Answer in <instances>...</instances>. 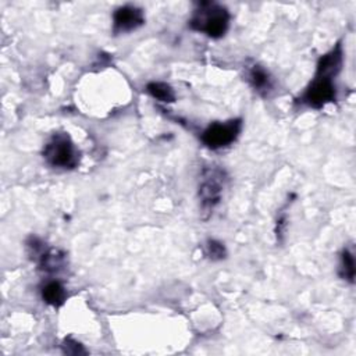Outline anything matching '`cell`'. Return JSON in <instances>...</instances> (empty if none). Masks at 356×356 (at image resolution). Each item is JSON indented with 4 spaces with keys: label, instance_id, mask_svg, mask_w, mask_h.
Returning a JSON list of instances; mask_svg holds the SVG:
<instances>
[{
    "label": "cell",
    "instance_id": "cell-1",
    "mask_svg": "<svg viewBox=\"0 0 356 356\" xmlns=\"http://www.w3.org/2000/svg\"><path fill=\"white\" fill-rule=\"evenodd\" d=\"M189 27L194 31L206 34L209 38L219 40L226 35L230 27V13L224 6L217 3H198L194 16L189 20Z\"/></svg>",
    "mask_w": 356,
    "mask_h": 356
},
{
    "label": "cell",
    "instance_id": "cell-2",
    "mask_svg": "<svg viewBox=\"0 0 356 356\" xmlns=\"http://www.w3.org/2000/svg\"><path fill=\"white\" fill-rule=\"evenodd\" d=\"M44 159L56 169H74L80 163V151L66 133L53 134L44 148Z\"/></svg>",
    "mask_w": 356,
    "mask_h": 356
},
{
    "label": "cell",
    "instance_id": "cell-3",
    "mask_svg": "<svg viewBox=\"0 0 356 356\" xmlns=\"http://www.w3.org/2000/svg\"><path fill=\"white\" fill-rule=\"evenodd\" d=\"M242 128V120L235 119L226 123H213L202 134V142L213 151L226 148L235 142Z\"/></svg>",
    "mask_w": 356,
    "mask_h": 356
},
{
    "label": "cell",
    "instance_id": "cell-4",
    "mask_svg": "<svg viewBox=\"0 0 356 356\" xmlns=\"http://www.w3.org/2000/svg\"><path fill=\"white\" fill-rule=\"evenodd\" d=\"M337 99V88L331 78L317 77L314 76L310 85L306 88L303 95L298 99L300 105L307 106L310 109H323L328 103L335 102Z\"/></svg>",
    "mask_w": 356,
    "mask_h": 356
},
{
    "label": "cell",
    "instance_id": "cell-5",
    "mask_svg": "<svg viewBox=\"0 0 356 356\" xmlns=\"http://www.w3.org/2000/svg\"><path fill=\"white\" fill-rule=\"evenodd\" d=\"M226 174L219 169H209L203 174V180L199 185V198L203 210H213L219 205L224 188Z\"/></svg>",
    "mask_w": 356,
    "mask_h": 356
},
{
    "label": "cell",
    "instance_id": "cell-6",
    "mask_svg": "<svg viewBox=\"0 0 356 356\" xmlns=\"http://www.w3.org/2000/svg\"><path fill=\"white\" fill-rule=\"evenodd\" d=\"M145 24L144 10L137 6H123L119 8L113 15V33L116 35L128 34Z\"/></svg>",
    "mask_w": 356,
    "mask_h": 356
},
{
    "label": "cell",
    "instance_id": "cell-7",
    "mask_svg": "<svg viewBox=\"0 0 356 356\" xmlns=\"http://www.w3.org/2000/svg\"><path fill=\"white\" fill-rule=\"evenodd\" d=\"M342 62H344L342 45L337 44L328 53H325L319 59L316 76L334 80V77H337L342 69Z\"/></svg>",
    "mask_w": 356,
    "mask_h": 356
},
{
    "label": "cell",
    "instance_id": "cell-8",
    "mask_svg": "<svg viewBox=\"0 0 356 356\" xmlns=\"http://www.w3.org/2000/svg\"><path fill=\"white\" fill-rule=\"evenodd\" d=\"M248 81L260 95L266 96L273 90V80L266 69L259 65H255L248 71Z\"/></svg>",
    "mask_w": 356,
    "mask_h": 356
},
{
    "label": "cell",
    "instance_id": "cell-9",
    "mask_svg": "<svg viewBox=\"0 0 356 356\" xmlns=\"http://www.w3.org/2000/svg\"><path fill=\"white\" fill-rule=\"evenodd\" d=\"M42 299L53 307H60L67 299L66 288L60 281H56V280L48 281L42 287Z\"/></svg>",
    "mask_w": 356,
    "mask_h": 356
},
{
    "label": "cell",
    "instance_id": "cell-10",
    "mask_svg": "<svg viewBox=\"0 0 356 356\" xmlns=\"http://www.w3.org/2000/svg\"><path fill=\"white\" fill-rule=\"evenodd\" d=\"M37 263L46 273H58L66 266V255L58 249H46Z\"/></svg>",
    "mask_w": 356,
    "mask_h": 356
},
{
    "label": "cell",
    "instance_id": "cell-11",
    "mask_svg": "<svg viewBox=\"0 0 356 356\" xmlns=\"http://www.w3.org/2000/svg\"><path fill=\"white\" fill-rule=\"evenodd\" d=\"M146 92L156 101L163 103H173L176 102V92L174 90L166 83H149L146 85Z\"/></svg>",
    "mask_w": 356,
    "mask_h": 356
},
{
    "label": "cell",
    "instance_id": "cell-12",
    "mask_svg": "<svg viewBox=\"0 0 356 356\" xmlns=\"http://www.w3.org/2000/svg\"><path fill=\"white\" fill-rule=\"evenodd\" d=\"M338 274L342 280L353 284L355 281V257L349 249H344L341 253V263Z\"/></svg>",
    "mask_w": 356,
    "mask_h": 356
},
{
    "label": "cell",
    "instance_id": "cell-13",
    "mask_svg": "<svg viewBox=\"0 0 356 356\" xmlns=\"http://www.w3.org/2000/svg\"><path fill=\"white\" fill-rule=\"evenodd\" d=\"M206 255L212 260H221V259L226 257L227 252H226V248L221 242H219L216 239H209L206 242Z\"/></svg>",
    "mask_w": 356,
    "mask_h": 356
},
{
    "label": "cell",
    "instance_id": "cell-14",
    "mask_svg": "<svg viewBox=\"0 0 356 356\" xmlns=\"http://www.w3.org/2000/svg\"><path fill=\"white\" fill-rule=\"evenodd\" d=\"M62 346H63V352L67 355H85L87 353L84 346L73 338H66Z\"/></svg>",
    "mask_w": 356,
    "mask_h": 356
}]
</instances>
